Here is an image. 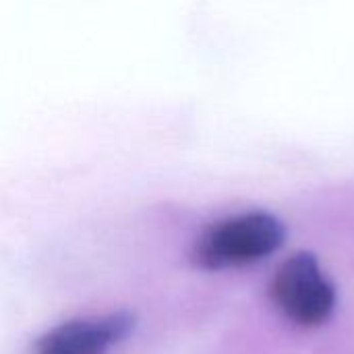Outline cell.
I'll list each match as a JSON object with an SVG mask.
<instances>
[{
    "mask_svg": "<svg viewBox=\"0 0 354 354\" xmlns=\"http://www.w3.org/2000/svg\"><path fill=\"white\" fill-rule=\"evenodd\" d=\"M133 328L135 315L129 311L71 319L46 332L31 354H108Z\"/></svg>",
    "mask_w": 354,
    "mask_h": 354,
    "instance_id": "cell-3",
    "label": "cell"
},
{
    "mask_svg": "<svg viewBox=\"0 0 354 354\" xmlns=\"http://www.w3.org/2000/svg\"><path fill=\"white\" fill-rule=\"evenodd\" d=\"M284 236L286 228L274 214H236L203 230L193 247V261L203 270L251 266L276 253Z\"/></svg>",
    "mask_w": 354,
    "mask_h": 354,
    "instance_id": "cell-1",
    "label": "cell"
},
{
    "mask_svg": "<svg viewBox=\"0 0 354 354\" xmlns=\"http://www.w3.org/2000/svg\"><path fill=\"white\" fill-rule=\"evenodd\" d=\"M270 292L278 311L303 328L322 326L336 307V288L311 253H295L282 261Z\"/></svg>",
    "mask_w": 354,
    "mask_h": 354,
    "instance_id": "cell-2",
    "label": "cell"
}]
</instances>
